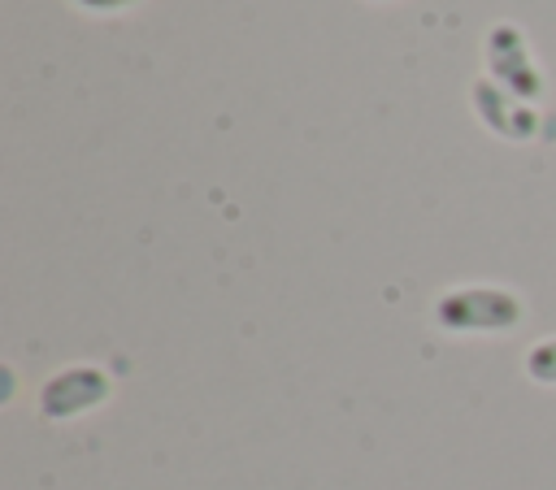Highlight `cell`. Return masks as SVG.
<instances>
[{"label":"cell","mask_w":556,"mask_h":490,"mask_svg":"<svg viewBox=\"0 0 556 490\" xmlns=\"http://www.w3.org/2000/svg\"><path fill=\"white\" fill-rule=\"evenodd\" d=\"M526 373H530L534 382H543V386H556V338H543V343L530 347Z\"/></svg>","instance_id":"cell-3"},{"label":"cell","mask_w":556,"mask_h":490,"mask_svg":"<svg viewBox=\"0 0 556 490\" xmlns=\"http://www.w3.org/2000/svg\"><path fill=\"white\" fill-rule=\"evenodd\" d=\"M104 399H109V377L96 364H70V369L52 373L39 386V412L52 416V421L78 416V412H87V408H96Z\"/></svg>","instance_id":"cell-2"},{"label":"cell","mask_w":556,"mask_h":490,"mask_svg":"<svg viewBox=\"0 0 556 490\" xmlns=\"http://www.w3.org/2000/svg\"><path fill=\"white\" fill-rule=\"evenodd\" d=\"M521 299L504 286H460V291H447L439 295L434 304V321L443 330H456V334H500V330H513L521 321Z\"/></svg>","instance_id":"cell-1"}]
</instances>
